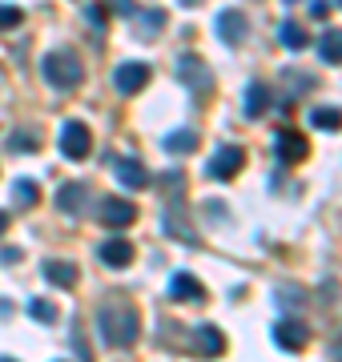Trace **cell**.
<instances>
[{
  "instance_id": "6da1fadb",
  "label": "cell",
  "mask_w": 342,
  "mask_h": 362,
  "mask_svg": "<svg viewBox=\"0 0 342 362\" xmlns=\"http://www.w3.org/2000/svg\"><path fill=\"white\" fill-rule=\"evenodd\" d=\"M97 330H101V338H105L109 346H129L141 334V318L129 306H105V310L97 314Z\"/></svg>"
},
{
  "instance_id": "7a4b0ae2",
  "label": "cell",
  "mask_w": 342,
  "mask_h": 362,
  "mask_svg": "<svg viewBox=\"0 0 342 362\" xmlns=\"http://www.w3.org/2000/svg\"><path fill=\"white\" fill-rule=\"evenodd\" d=\"M40 73H45V81H49L53 89H61V93L77 89L81 81H85V65H81V57H77V52H69V49L45 52V61H40Z\"/></svg>"
},
{
  "instance_id": "3957f363",
  "label": "cell",
  "mask_w": 342,
  "mask_h": 362,
  "mask_svg": "<svg viewBox=\"0 0 342 362\" xmlns=\"http://www.w3.org/2000/svg\"><path fill=\"white\" fill-rule=\"evenodd\" d=\"M177 77L198 93V97H210V93H213V73L206 69L201 57H194V52H185L182 61H177Z\"/></svg>"
},
{
  "instance_id": "277c9868",
  "label": "cell",
  "mask_w": 342,
  "mask_h": 362,
  "mask_svg": "<svg viewBox=\"0 0 342 362\" xmlns=\"http://www.w3.org/2000/svg\"><path fill=\"white\" fill-rule=\"evenodd\" d=\"M93 149V133L85 129V121H65L61 125V153L69 161H85Z\"/></svg>"
},
{
  "instance_id": "5b68a950",
  "label": "cell",
  "mask_w": 342,
  "mask_h": 362,
  "mask_svg": "<svg viewBox=\"0 0 342 362\" xmlns=\"http://www.w3.org/2000/svg\"><path fill=\"white\" fill-rule=\"evenodd\" d=\"M149 77H153V69L145 65V61H125V65L113 69V85H117V93H125V97L141 93L145 85H149Z\"/></svg>"
},
{
  "instance_id": "8992f818",
  "label": "cell",
  "mask_w": 342,
  "mask_h": 362,
  "mask_svg": "<svg viewBox=\"0 0 342 362\" xmlns=\"http://www.w3.org/2000/svg\"><path fill=\"white\" fill-rule=\"evenodd\" d=\"M213 33H218V40H225V45H242L246 33H250V21H246L242 8H225V13H218Z\"/></svg>"
},
{
  "instance_id": "52a82bcc",
  "label": "cell",
  "mask_w": 342,
  "mask_h": 362,
  "mask_svg": "<svg viewBox=\"0 0 342 362\" xmlns=\"http://www.w3.org/2000/svg\"><path fill=\"white\" fill-rule=\"evenodd\" d=\"M242 165H246V149H242V145H225V149H218V153H213L210 177L230 181V177H237V173H242Z\"/></svg>"
},
{
  "instance_id": "ba28073f",
  "label": "cell",
  "mask_w": 342,
  "mask_h": 362,
  "mask_svg": "<svg viewBox=\"0 0 342 362\" xmlns=\"http://www.w3.org/2000/svg\"><path fill=\"white\" fill-rule=\"evenodd\" d=\"M57 209L81 218V214L89 209V185H85V181H65V185L57 189Z\"/></svg>"
},
{
  "instance_id": "9c48e42d",
  "label": "cell",
  "mask_w": 342,
  "mask_h": 362,
  "mask_svg": "<svg viewBox=\"0 0 342 362\" xmlns=\"http://www.w3.org/2000/svg\"><path fill=\"white\" fill-rule=\"evenodd\" d=\"M274 342L282 350H306L310 346V326L298 322V318H282V322L274 326Z\"/></svg>"
},
{
  "instance_id": "30bf717a",
  "label": "cell",
  "mask_w": 342,
  "mask_h": 362,
  "mask_svg": "<svg viewBox=\"0 0 342 362\" xmlns=\"http://www.w3.org/2000/svg\"><path fill=\"white\" fill-rule=\"evenodd\" d=\"M133 218H137V206L125 202V197H105V202H101V221L113 226V230H125Z\"/></svg>"
},
{
  "instance_id": "8fae6325",
  "label": "cell",
  "mask_w": 342,
  "mask_h": 362,
  "mask_svg": "<svg viewBox=\"0 0 342 362\" xmlns=\"http://www.w3.org/2000/svg\"><path fill=\"white\" fill-rule=\"evenodd\" d=\"M97 254H101V262L113 266V270H125V266L133 262V246L125 242V238H109V242H101Z\"/></svg>"
},
{
  "instance_id": "7c38bea8",
  "label": "cell",
  "mask_w": 342,
  "mask_h": 362,
  "mask_svg": "<svg viewBox=\"0 0 342 362\" xmlns=\"http://www.w3.org/2000/svg\"><path fill=\"white\" fill-rule=\"evenodd\" d=\"M170 298L173 302H201L206 298V290H201V282L194 278V274H173L170 278Z\"/></svg>"
},
{
  "instance_id": "4fadbf2b",
  "label": "cell",
  "mask_w": 342,
  "mask_h": 362,
  "mask_svg": "<svg viewBox=\"0 0 342 362\" xmlns=\"http://www.w3.org/2000/svg\"><path fill=\"white\" fill-rule=\"evenodd\" d=\"M117 177H121V185H125V189H145V185H149V169L141 165V161H137V157H125V161H117Z\"/></svg>"
},
{
  "instance_id": "5bb4252c",
  "label": "cell",
  "mask_w": 342,
  "mask_h": 362,
  "mask_svg": "<svg viewBox=\"0 0 342 362\" xmlns=\"http://www.w3.org/2000/svg\"><path fill=\"white\" fill-rule=\"evenodd\" d=\"M194 342H198V354H201V358H218V354L225 350L222 330H218V326H210V322L194 330Z\"/></svg>"
},
{
  "instance_id": "9a60e30c",
  "label": "cell",
  "mask_w": 342,
  "mask_h": 362,
  "mask_svg": "<svg viewBox=\"0 0 342 362\" xmlns=\"http://www.w3.org/2000/svg\"><path fill=\"white\" fill-rule=\"evenodd\" d=\"M274 145H278V157L290 161V165H294V161H306V153H310V145H306L302 133H278Z\"/></svg>"
},
{
  "instance_id": "2e32d148",
  "label": "cell",
  "mask_w": 342,
  "mask_h": 362,
  "mask_svg": "<svg viewBox=\"0 0 342 362\" xmlns=\"http://www.w3.org/2000/svg\"><path fill=\"white\" fill-rule=\"evenodd\" d=\"M45 278H49L53 286H61V290H73V286H77V266H73V262L49 258L45 262Z\"/></svg>"
},
{
  "instance_id": "e0dca14e",
  "label": "cell",
  "mask_w": 342,
  "mask_h": 362,
  "mask_svg": "<svg viewBox=\"0 0 342 362\" xmlns=\"http://www.w3.org/2000/svg\"><path fill=\"white\" fill-rule=\"evenodd\" d=\"M318 57H322L326 65H342V28H326V33H322Z\"/></svg>"
},
{
  "instance_id": "ac0fdd59",
  "label": "cell",
  "mask_w": 342,
  "mask_h": 362,
  "mask_svg": "<svg viewBox=\"0 0 342 362\" xmlns=\"http://www.w3.org/2000/svg\"><path fill=\"white\" fill-rule=\"evenodd\" d=\"M161 149H170V153H194V149H198V129H177V133H170V137L161 141Z\"/></svg>"
},
{
  "instance_id": "d6986e66",
  "label": "cell",
  "mask_w": 342,
  "mask_h": 362,
  "mask_svg": "<svg viewBox=\"0 0 342 362\" xmlns=\"http://www.w3.org/2000/svg\"><path fill=\"white\" fill-rule=\"evenodd\" d=\"M278 37H282V45H286V49H306V45H310V33H306L298 21H286Z\"/></svg>"
},
{
  "instance_id": "ffe728a7",
  "label": "cell",
  "mask_w": 342,
  "mask_h": 362,
  "mask_svg": "<svg viewBox=\"0 0 342 362\" xmlns=\"http://www.w3.org/2000/svg\"><path fill=\"white\" fill-rule=\"evenodd\" d=\"M266 105H270V89L266 85H250L246 89V117H262Z\"/></svg>"
},
{
  "instance_id": "44dd1931",
  "label": "cell",
  "mask_w": 342,
  "mask_h": 362,
  "mask_svg": "<svg viewBox=\"0 0 342 362\" xmlns=\"http://www.w3.org/2000/svg\"><path fill=\"white\" fill-rule=\"evenodd\" d=\"M310 125H314V129H326V133H338L342 129V109H314V113H310Z\"/></svg>"
},
{
  "instance_id": "7402d4cb",
  "label": "cell",
  "mask_w": 342,
  "mask_h": 362,
  "mask_svg": "<svg viewBox=\"0 0 342 362\" xmlns=\"http://www.w3.org/2000/svg\"><path fill=\"white\" fill-rule=\"evenodd\" d=\"M13 197H16V206H37V202H40V189H37V181H33V177H16V185H13Z\"/></svg>"
},
{
  "instance_id": "603a6c76",
  "label": "cell",
  "mask_w": 342,
  "mask_h": 362,
  "mask_svg": "<svg viewBox=\"0 0 342 362\" xmlns=\"http://www.w3.org/2000/svg\"><path fill=\"white\" fill-rule=\"evenodd\" d=\"M37 145H40V133L37 129H16L13 137H8V149H13V153H33Z\"/></svg>"
},
{
  "instance_id": "cb8c5ba5",
  "label": "cell",
  "mask_w": 342,
  "mask_h": 362,
  "mask_svg": "<svg viewBox=\"0 0 342 362\" xmlns=\"http://www.w3.org/2000/svg\"><path fill=\"white\" fill-rule=\"evenodd\" d=\"M28 314H33L37 322H45V326L57 322V306L53 302H45V298H33V302H28Z\"/></svg>"
},
{
  "instance_id": "d4e9b609",
  "label": "cell",
  "mask_w": 342,
  "mask_h": 362,
  "mask_svg": "<svg viewBox=\"0 0 342 362\" xmlns=\"http://www.w3.org/2000/svg\"><path fill=\"white\" fill-rule=\"evenodd\" d=\"M161 25H165V13H161V8H149V13H141L137 33H141V37H153V33H161Z\"/></svg>"
},
{
  "instance_id": "484cf974",
  "label": "cell",
  "mask_w": 342,
  "mask_h": 362,
  "mask_svg": "<svg viewBox=\"0 0 342 362\" xmlns=\"http://www.w3.org/2000/svg\"><path fill=\"white\" fill-rule=\"evenodd\" d=\"M25 21V13L16 8V4H0V33H8V28H16Z\"/></svg>"
},
{
  "instance_id": "4316f807",
  "label": "cell",
  "mask_w": 342,
  "mask_h": 362,
  "mask_svg": "<svg viewBox=\"0 0 342 362\" xmlns=\"http://www.w3.org/2000/svg\"><path fill=\"white\" fill-rule=\"evenodd\" d=\"M85 21H89L93 28H105V4H89V8H85Z\"/></svg>"
},
{
  "instance_id": "83f0119b",
  "label": "cell",
  "mask_w": 342,
  "mask_h": 362,
  "mask_svg": "<svg viewBox=\"0 0 342 362\" xmlns=\"http://www.w3.org/2000/svg\"><path fill=\"white\" fill-rule=\"evenodd\" d=\"M326 13H330V4H326V0H310V16H318V21H322Z\"/></svg>"
},
{
  "instance_id": "f1b7e54d",
  "label": "cell",
  "mask_w": 342,
  "mask_h": 362,
  "mask_svg": "<svg viewBox=\"0 0 342 362\" xmlns=\"http://www.w3.org/2000/svg\"><path fill=\"white\" fill-rule=\"evenodd\" d=\"M109 8H113V13H133V0H109Z\"/></svg>"
},
{
  "instance_id": "f546056e",
  "label": "cell",
  "mask_w": 342,
  "mask_h": 362,
  "mask_svg": "<svg viewBox=\"0 0 342 362\" xmlns=\"http://www.w3.org/2000/svg\"><path fill=\"white\" fill-rule=\"evenodd\" d=\"M330 358H334V362H342V330H338V342L330 346Z\"/></svg>"
},
{
  "instance_id": "4dcf8cb0",
  "label": "cell",
  "mask_w": 342,
  "mask_h": 362,
  "mask_svg": "<svg viewBox=\"0 0 342 362\" xmlns=\"http://www.w3.org/2000/svg\"><path fill=\"white\" fill-rule=\"evenodd\" d=\"M13 306H8V298H0V314H8Z\"/></svg>"
},
{
  "instance_id": "1f68e13d",
  "label": "cell",
  "mask_w": 342,
  "mask_h": 362,
  "mask_svg": "<svg viewBox=\"0 0 342 362\" xmlns=\"http://www.w3.org/2000/svg\"><path fill=\"white\" fill-rule=\"evenodd\" d=\"M8 230V214H0V233Z\"/></svg>"
},
{
  "instance_id": "d6a6232c",
  "label": "cell",
  "mask_w": 342,
  "mask_h": 362,
  "mask_svg": "<svg viewBox=\"0 0 342 362\" xmlns=\"http://www.w3.org/2000/svg\"><path fill=\"white\" fill-rule=\"evenodd\" d=\"M182 4H185V8H194V4H201V0H182Z\"/></svg>"
},
{
  "instance_id": "836d02e7",
  "label": "cell",
  "mask_w": 342,
  "mask_h": 362,
  "mask_svg": "<svg viewBox=\"0 0 342 362\" xmlns=\"http://www.w3.org/2000/svg\"><path fill=\"white\" fill-rule=\"evenodd\" d=\"M0 362H16V358H0Z\"/></svg>"
},
{
  "instance_id": "e575fe53",
  "label": "cell",
  "mask_w": 342,
  "mask_h": 362,
  "mask_svg": "<svg viewBox=\"0 0 342 362\" xmlns=\"http://www.w3.org/2000/svg\"><path fill=\"white\" fill-rule=\"evenodd\" d=\"M338 4H342V0H338Z\"/></svg>"
}]
</instances>
